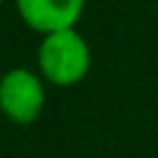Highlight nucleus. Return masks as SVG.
Segmentation results:
<instances>
[{
  "label": "nucleus",
  "mask_w": 158,
  "mask_h": 158,
  "mask_svg": "<svg viewBox=\"0 0 158 158\" xmlns=\"http://www.w3.org/2000/svg\"><path fill=\"white\" fill-rule=\"evenodd\" d=\"M86 0H15L20 20L37 35L77 27Z\"/></svg>",
  "instance_id": "obj_3"
},
{
  "label": "nucleus",
  "mask_w": 158,
  "mask_h": 158,
  "mask_svg": "<svg viewBox=\"0 0 158 158\" xmlns=\"http://www.w3.org/2000/svg\"><path fill=\"white\" fill-rule=\"evenodd\" d=\"M2 2H5V0H0V5H2Z\"/></svg>",
  "instance_id": "obj_4"
},
{
  "label": "nucleus",
  "mask_w": 158,
  "mask_h": 158,
  "mask_svg": "<svg viewBox=\"0 0 158 158\" xmlns=\"http://www.w3.org/2000/svg\"><path fill=\"white\" fill-rule=\"evenodd\" d=\"M91 69V47L79 30H57L42 35L37 47V72L52 86L67 89L86 79Z\"/></svg>",
  "instance_id": "obj_1"
},
{
  "label": "nucleus",
  "mask_w": 158,
  "mask_h": 158,
  "mask_svg": "<svg viewBox=\"0 0 158 158\" xmlns=\"http://www.w3.org/2000/svg\"><path fill=\"white\" fill-rule=\"evenodd\" d=\"M40 72L27 67H12L0 77V114L17 123H35L44 109L47 89Z\"/></svg>",
  "instance_id": "obj_2"
}]
</instances>
